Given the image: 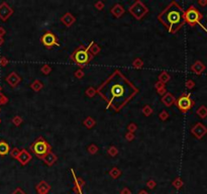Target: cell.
Listing matches in <instances>:
<instances>
[{
    "label": "cell",
    "instance_id": "obj_1",
    "mask_svg": "<svg viewBox=\"0 0 207 194\" xmlns=\"http://www.w3.org/2000/svg\"><path fill=\"white\" fill-rule=\"evenodd\" d=\"M138 92V88L119 70H115L97 88V93L106 101L107 108L116 112L120 111Z\"/></svg>",
    "mask_w": 207,
    "mask_h": 194
},
{
    "label": "cell",
    "instance_id": "obj_2",
    "mask_svg": "<svg viewBox=\"0 0 207 194\" xmlns=\"http://www.w3.org/2000/svg\"><path fill=\"white\" fill-rule=\"evenodd\" d=\"M158 19L169 30V32L175 34L185 23V11L178 2L172 1L159 14Z\"/></svg>",
    "mask_w": 207,
    "mask_h": 194
},
{
    "label": "cell",
    "instance_id": "obj_3",
    "mask_svg": "<svg viewBox=\"0 0 207 194\" xmlns=\"http://www.w3.org/2000/svg\"><path fill=\"white\" fill-rule=\"evenodd\" d=\"M70 59L73 61L75 64L80 66L81 68L85 67L87 64H89L90 61L93 59V56L89 53L88 49L84 47L83 45L79 46L77 49L75 50L73 54L70 56Z\"/></svg>",
    "mask_w": 207,
    "mask_h": 194
},
{
    "label": "cell",
    "instance_id": "obj_4",
    "mask_svg": "<svg viewBox=\"0 0 207 194\" xmlns=\"http://www.w3.org/2000/svg\"><path fill=\"white\" fill-rule=\"evenodd\" d=\"M203 18V14L199 11L198 9L195 6L191 5L189 8L185 11V23H187L189 25L194 26V25L198 24L204 29L207 32V28L203 24H201V19Z\"/></svg>",
    "mask_w": 207,
    "mask_h": 194
},
{
    "label": "cell",
    "instance_id": "obj_5",
    "mask_svg": "<svg viewBox=\"0 0 207 194\" xmlns=\"http://www.w3.org/2000/svg\"><path fill=\"white\" fill-rule=\"evenodd\" d=\"M30 150L38 159H42L49 152L52 151L50 144L42 136H40L30 145Z\"/></svg>",
    "mask_w": 207,
    "mask_h": 194
},
{
    "label": "cell",
    "instance_id": "obj_6",
    "mask_svg": "<svg viewBox=\"0 0 207 194\" xmlns=\"http://www.w3.org/2000/svg\"><path fill=\"white\" fill-rule=\"evenodd\" d=\"M128 11L132 13V15L134 16L136 19L140 20L144 16L147 15V13L149 12V8L144 2H142L140 0H138L132 6L128 8Z\"/></svg>",
    "mask_w": 207,
    "mask_h": 194
},
{
    "label": "cell",
    "instance_id": "obj_7",
    "mask_svg": "<svg viewBox=\"0 0 207 194\" xmlns=\"http://www.w3.org/2000/svg\"><path fill=\"white\" fill-rule=\"evenodd\" d=\"M175 103H176L179 110L182 111L183 113L189 111L192 107L194 106V104H195L194 100H192L191 95L188 93H183L178 99H176V102Z\"/></svg>",
    "mask_w": 207,
    "mask_h": 194
},
{
    "label": "cell",
    "instance_id": "obj_8",
    "mask_svg": "<svg viewBox=\"0 0 207 194\" xmlns=\"http://www.w3.org/2000/svg\"><path fill=\"white\" fill-rule=\"evenodd\" d=\"M40 40H42V45L45 46V47H47L48 49H51V48H53L54 46H57V47L60 46V44L58 42L57 36H55L52 31H47L45 34H42Z\"/></svg>",
    "mask_w": 207,
    "mask_h": 194
},
{
    "label": "cell",
    "instance_id": "obj_9",
    "mask_svg": "<svg viewBox=\"0 0 207 194\" xmlns=\"http://www.w3.org/2000/svg\"><path fill=\"white\" fill-rule=\"evenodd\" d=\"M191 134L195 136L196 138H202L205 134H207V127L203 125L201 122H197L193 127L191 128Z\"/></svg>",
    "mask_w": 207,
    "mask_h": 194
},
{
    "label": "cell",
    "instance_id": "obj_10",
    "mask_svg": "<svg viewBox=\"0 0 207 194\" xmlns=\"http://www.w3.org/2000/svg\"><path fill=\"white\" fill-rule=\"evenodd\" d=\"M13 13V9L9 6L6 2H2L0 4V19L6 21Z\"/></svg>",
    "mask_w": 207,
    "mask_h": 194
},
{
    "label": "cell",
    "instance_id": "obj_11",
    "mask_svg": "<svg viewBox=\"0 0 207 194\" xmlns=\"http://www.w3.org/2000/svg\"><path fill=\"white\" fill-rule=\"evenodd\" d=\"M31 159H32V157H31L30 153H29L27 150H25V149L20 150V154H19V156H18L17 160L21 165L24 166V165H26V164H28L29 162H30Z\"/></svg>",
    "mask_w": 207,
    "mask_h": 194
},
{
    "label": "cell",
    "instance_id": "obj_12",
    "mask_svg": "<svg viewBox=\"0 0 207 194\" xmlns=\"http://www.w3.org/2000/svg\"><path fill=\"white\" fill-rule=\"evenodd\" d=\"M6 81L11 87H16V86L20 83L21 79H20V77L18 76V74L16 73V72H11V73L6 77Z\"/></svg>",
    "mask_w": 207,
    "mask_h": 194
},
{
    "label": "cell",
    "instance_id": "obj_13",
    "mask_svg": "<svg viewBox=\"0 0 207 194\" xmlns=\"http://www.w3.org/2000/svg\"><path fill=\"white\" fill-rule=\"evenodd\" d=\"M61 21L65 26H71L72 24H74L76 21V17L70 12H66L64 15L61 17Z\"/></svg>",
    "mask_w": 207,
    "mask_h": 194
},
{
    "label": "cell",
    "instance_id": "obj_14",
    "mask_svg": "<svg viewBox=\"0 0 207 194\" xmlns=\"http://www.w3.org/2000/svg\"><path fill=\"white\" fill-rule=\"evenodd\" d=\"M162 102L165 106L170 107V106H172L174 103L176 102V97H175L172 93H170V92H167L165 95H163Z\"/></svg>",
    "mask_w": 207,
    "mask_h": 194
},
{
    "label": "cell",
    "instance_id": "obj_15",
    "mask_svg": "<svg viewBox=\"0 0 207 194\" xmlns=\"http://www.w3.org/2000/svg\"><path fill=\"white\" fill-rule=\"evenodd\" d=\"M110 12H111V14L114 16V17L118 18V17H121V16L124 14L125 10H124V8H123L122 5L119 4V3H116V4L113 5V7L110 9Z\"/></svg>",
    "mask_w": 207,
    "mask_h": 194
},
{
    "label": "cell",
    "instance_id": "obj_16",
    "mask_svg": "<svg viewBox=\"0 0 207 194\" xmlns=\"http://www.w3.org/2000/svg\"><path fill=\"white\" fill-rule=\"evenodd\" d=\"M205 69H206V66H205L201 61H196V62L191 66V71L194 72L195 74H197V75L202 74L203 72L205 71Z\"/></svg>",
    "mask_w": 207,
    "mask_h": 194
},
{
    "label": "cell",
    "instance_id": "obj_17",
    "mask_svg": "<svg viewBox=\"0 0 207 194\" xmlns=\"http://www.w3.org/2000/svg\"><path fill=\"white\" fill-rule=\"evenodd\" d=\"M44 162H45L46 164H47L48 166H53L54 164L56 163L57 161H58V156H57L56 154H54L53 152H49L47 155H46L44 158L42 159Z\"/></svg>",
    "mask_w": 207,
    "mask_h": 194
},
{
    "label": "cell",
    "instance_id": "obj_18",
    "mask_svg": "<svg viewBox=\"0 0 207 194\" xmlns=\"http://www.w3.org/2000/svg\"><path fill=\"white\" fill-rule=\"evenodd\" d=\"M87 49H88V51H89V53L91 54L92 56H96V55H98V54L101 52V48L99 47L95 42H90L89 46L87 47Z\"/></svg>",
    "mask_w": 207,
    "mask_h": 194
},
{
    "label": "cell",
    "instance_id": "obj_19",
    "mask_svg": "<svg viewBox=\"0 0 207 194\" xmlns=\"http://www.w3.org/2000/svg\"><path fill=\"white\" fill-rule=\"evenodd\" d=\"M10 152V147L4 141H0V156H5Z\"/></svg>",
    "mask_w": 207,
    "mask_h": 194
},
{
    "label": "cell",
    "instance_id": "obj_20",
    "mask_svg": "<svg viewBox=\"0 0 207 194\" xmlns=\"http://www.w3.org/2000/svg\"><path fill=\"white\" fill-rule=\"evenodd\" d=\"M158 79H159V82H161V83H163V84L166 85V83H168L170 81V79H171V76H170V74L168 73V72L163 71L162 73H161L160 75H159Z\"/></svg>",
    "mask_w": 207,
    "mask_h": 194
},
{
    "label": "cell",
    "instance_id": "obj_21",
    "mask_svg": "<svg viewBox=\"0 0 207 194\" xmlns=\"http://www.w3.org/2000/svg\"><path fill=\"white\" fill-rule=\"evenodd\" d=\"M38 191L40 192V194H47L48 193V191H49V189H50V186L48 185L47 183L46 182H40V184L38 185Z\"/></svg>",
    "mask_w": 207,
    "mask_h": 194
},
{
    "label": "cell",
    "instance_id": "obj_22",
    "mask_svg": "<svg viewBox=\"0 0 207 194\" xmlns=\"http://www.w3.org/2000/svg\"><path fill=\"white\" fill-rule=\"evenodd\" d=\"M96 124V121L94 118H92L91 116H88L87 118H85L84 121H83V125L87 128H92L94 125Z\"/></svg>",
    "mask_w": 207,
    "mask_h": 194
},
{
    "label": "cell",
    "instance_id": "obj_23",
    "mask_svg": "<svg viewBox=\"0 0 207 194\" xmlns=\"http://www.w3.org/2000/svg\"><path fill=\"white\" fill-rule=\"evenodd\" d=\"M30 88L34 90V91L38 92V91H40L42 88H44V84H42V83L40 82V80H34V82L30 84Z\"/></svg>",
    "mask_w": 207,
    "mask_h": 194
},
{
    "label": "cell",
    "instance_id": "obj_24",
    "mask_svg": "<svg viewBox=\"0 0 207 194\" xmlns=\"http://www.w3.org/2000/svg\"><path fill=\"white\" fill-rule=\"evenodd\" d=\"M196 113L199 117L201 118H206L207 117V107L205 105H201L198 109L196 110Z\"/></svg>",
    "mask_w": 207,
    "mask_h": 194
},
{
    "label": "cell",
    "instance_id": "obj_25",
    "mask_svg": "<svg viewBox=\"0 0 207 194\" xmlns=\"http://www.w3.org/2000/svg\"><path fill=\"white\" fill-rule=\"evenodd\" d=\"M109 174H110V176H111L112 178L116 179V178H118V177H119L121 175V171L119 169H118L117 167H113L109 171Z\"/></svg>",
    "mask_w": 207,
    "mask_h": 194
},
{
    "label": "cell",
    "instance_id": "obj_26",
    "mask_svg": "<svg viewBox=\"0 0 207 194\" xmlns=\"http://www.w3.org/2000/svg\"><path fill=\"white\" fill-rule=\"evenodd\" d=\"M96 93H97V89H96V88H94V87H92V86L88 87L86 89V91H85V94H86L88 97H90V98L94 97V96L96 95Z\"/></svg>",
    "mask_w": 207,
    "mask_h": 194
},
{
    "label": "cell",
    "instance_id": "obj_27",
    "mask_svg": "<svg viewBox=\"0 0 207 194\" xmlns=\"http://www.w3.org/2000/svg\"><path fill=\"white\" fill-rule=\"evenodd\" d=\"M132 67L136 68V69H142L144 67V62L142 59L138 58L132 62Z\"/></svg>",
    "mask_w": 207,
    "mask_h": 194
},
{
    "label": "cell",
    "instance_id": "obj_28",
    "mask_svg": "<svg viewBox=\"0 0 207 194\" xmlns=\"http://www.w3.org/2000/svg\"><path fill=\"white\" fill-rule=\"evenodd\" d=\"M87 151H88V153H89L90 155H95L96 153L99 151V148H98L97 146L95 145V144H91V145L88 147Z\"/></svg>",
    "mask_w": 207,
    "mask_h": 194
},
{
    "label": "cell",
    "instance_id": "obj_29",
    "mask_svg": "<svg viewBox=\"0 0 207 194\" xmlns=\"http://www.w3.org/2000/svg\"><path fill=\"white\" fill-rule=\"evenodd\" d=\"M143 114L145 116H149V115H151L153 114V112H154V110H153V108H151L149 105H145V107L143 108Z\"/></svg>",
    "mask_w": 207,
    "mask_h": 194
},
{
    "label": "cell",
    "instance_id": "obj_30",
    "mask_svg": "<svg viewBox=\"0 0 207 194\" xmlns=\"http://www.w3.org/2000/svg\"><path fill=\"white\" fill-rule=\"evenodd\" d=\"M40 72H42V74H45V75H49L50 73L52 72V68L50 65H42V68H40Z\"/></svg>",
    "mask_w": 207,
    "mask_h": 194
},
{
    "label": "cell",
    "instance_id": "obj_31",
    "mask_svg": "<svg viewBox=\"0 0 207 194\" xmlns=\"http://www.w3.org/2000/svg\"><path fill=\"white\" fill-rule=\"evenodd\" d=\"M107 153H108V155L111 157H115L116 155L118 154V149L116 147H114V146H111V147L108 149V151H107Z\"/></svg>",
    "mask_w": 207,
    "mask_h": 194
},
{
    "label": "cell",
    "instance_id": "obj_32",
    "mask_svg": "<svg viewBox=\"0 0 207 194\" xmlns=\"http://www.w3.org/2000/svg\"><path fill=\"white\" fill-rule=\"evenodd\" d=\"M12 122H13V124L16 125V126H19V125L22 123V118L20 117V116L16 115V116H14V117L12 118Z\"/></svg>",
    "mask_w": 207,
    "mask_h": 194
},
{
    "label": "cell",
    "instance_id": "obj_33",
    "mask_svg": "<svg viewBox=\"0 0 207 194\" xmlns=\"http://www.w3.org/2000/svg\"><path fill=\"white\" fill-rule=\"evenodd\" d=\"M159 118H160L162 121H166L169 118V113H168L166 110H163L160 114H159Z\"/></svg>",
    "mask_w": 207,
    "mask_h": 194
},
{
    "label": "cell",
    "instance_id": "obj_34",
    "mask_svg": "<svg viewBox=\"0 0 207 194\" xmlns=\"http://www.w3.org/2000/svg\"><path fill=\"white\" fill-rule=\"evenodd\" d=\"M19 154H20V150L17 149V148H13V149L10 151V155H11V157L14 159H17L18 156H19Z\"/></svg>",
    "mask_w": 207,
    "mask_h": 194
},
{
    "label": "cell",
    "instance_id": "obj_35",
    "mask_svg": "<svg viewBox=\"0 0 207 194\" xmlns=\"http://www.w3.org/2000/svg\"><path fill=\"white\" fill-rule=\"evenodd\" d=\"M136 129H138V125H136V123L132 122V123H129V124L127 125V130H128V132H132V134H134V132H136Z\"/></svg>",
    "mask_w": 207,
    "mask_h": 194
},
{
    "label": "cell",
    "instance_id": "obj_36",
    "mask_svg": "<svg viewBox=\"0 0 207 194\" xmlns=\"http://www.w3.org/2000/svg\"><path fill=\"white\" fill-rule=\"evenodd\" d=\"M185 86H186V88L187 89H193L194 86H195V82H194L193 80H187L186 81V83H185Z\"/></svg>",
    "mask_w": 207,
    "mask_h": 194
},
{
    "label": "cell",
    "instance_id": "obj_37",
    "mask_svg": "<svg viewBox=\"0 0 207 194\" xmlns=\"http://www.w3.org/2000/svg\"><path fill=\"white\" fill-rule=\"evenodd\" d=\"M84 75H85V73H84V72H83V70L81 69V68L75 72V77H76V78H77V79H82L83 77H84Z\"/></svg>",
    "mask_w": 207,
    "mask_h": 194
},
{
    "label": "cell",
    "instance_id": "obj_38",
    "mask_svg": "<svg viewBox=\"0 0 207 194\" xmlns=\"http://www.w3.org/2000/svg\"><path fill=\"white\" fill-rule=\"evenodd\" d=\"M7 102H8V98H7L4 94L0 93V105H4Z\"/></svg>",
    "mask_w": 207,
    "mask_h": 194
},
{
    "label": "cell",
    "instance_id": "obj_39",
    "mask_svg": "<svg viewBox=\"0 0 207 194\" xmlns=\"http://www.w3.org/2000/svg\"><path fill=\"white\" fill-rule=\"evenodd\" d=\"M94 6H95V8H97L98 10H102L103 8H104V3H103V1H97V2L94 3Z\"/></svg>",
    "mask_w": 207,
    "mask_h": 194
},
{
    "label": "cell",
    "instance_id": "obj_40",
    "mask_svg": "<svg viewBox=\"0 0 207 194\" xmlns=\"http://www.w3.org/2000/svg\"><path fill=\"white\" fill-rule=\"evenodd\" d=\"M125 138H126L127 142H132L134 140V134H132V132H127L126 134H125Z\"/></svg>",
    "mask_w": 207,
    "mask_h": 194
},
{
    "label": "cell",
    "instance_id": "obj_41",
    "mask_svg": "<svg viewBox=\"0 0 207 194\" xmlns=\"http://www.w3.org/2000/svg\"><path fill=\"white\" fill-rule=\"evenodd\" d=\"M182 184H183V183H182V181H181L180 178H177L176 180L173 182V185L175 186L176 188H180L181 186H182Z\"/></svg>",
    "mask_w": 207,
    "mask_h": 194
},
{
    "label": "cell",
    "instance_id": "obj_42",
    "mask_svg": "<svg viewBox=\"0 0 207 194\" xmlns=\"http://www.w3.org/2000/svg\"><path fill=\"white\" fill-rule=\"evenodd\" d=\"M7 64H8V60H7L5 57H1V58H0V65H1L2 67H5Z\"/></svg>",
    "mask_w": 207,
    "mask_h": 194
},
{
    "label": "cell",
    "instance_id": "obj_43",
    "mask_svg": "<svg viewBox=\"0 0 207 194\" xmlns=\"http://www.w3.org/2000/svg\"><path fill=\"white\" fill-rule=\"evenodd\" d=\"M165 87H166L165 84H163V83L159 82V81L155 84V88H156V90H160V89H162V88H165Z\"/></svg>",
    "mask_w": 207,
    "mask_h": 194
},
{
    "label": "cell",
    "instance_id": "obj_44",
    "mask_svg": "<svg viewBox=\"0 0 207 194\" xmlns=\"http://www.w3.org/2000/svg\"><path fill=\"white\" fill-rule=\"evenodd\" d=\"M11 194H26V193H25V192L23 191V190L20 189V188H17V189L14 190V191L12 192Z\"/></svg>",
    "mask_w": 207,
    "mask_h": 194
},
{
    "label": "cell",
    "instance_id": "obj_45",
    "mask_svg": "<svg viewBox=\"0 0 207 194\" xmlns=\"http://www.w3.org/2000/svg\"><path fill=\"white\" fill-rule=\"evenodd\" d=\"M198 4L200 5V6H206V5H207V0H199Z\"/></svg>",
    "mask_w": 207,
    "mask_h": 194
},
{
    "label": "cell",
    "instance_id": "obj_46",
    "mask_svg": "<svg viewBox=\"0 0 207 194\" xmlns=\"http://www.w3.org/2000/svg\"><path fill=\"white\" fill-rule=\"evenodd\" d=\"M6 34V30L2 26H0V38H3V36Z\"/></svg>",
    "mask_w": 207,
    "mask_h": 194
},
{
    "label": "cell",
    "instance_id": "obj_47",
    "mask_svg": "<svg viewBox=\"0 0 207 194\" xmlns=\"http://www.w3.org/2000/svg\"><path fill=\"white\" fill-rule=\"evenodd\" d=\"M155 185H156V183H155L154 181H149V182H147V186H149V188H154Z\"/></svg>",
    "mask_w": 207,
    "mask_h": 194
},
{
    "label": "cell",
    "instance_id": "obj_48",
    "mask_svg": "<svg viewBox=\"0 0 207 194\" xmlns=\"http://www.w3.org/2000/svg\"><path fill=\"white\" fill-rule=\"evenodd\" d=\"M121 193H122V194H130V192H129L128 189H126V188H125V189L122 190V192H121Z\"/></svg>",
    "mask_w": 207,
    "mask_h": 194
},
{
    "label": "cell",
    "instance_id": "obj_49",
    "mask_svg": "<svg viewBox=\"0 0 207 194\" xmlns=\"http://www.w3.org/2000/svg\"><path fill=\"white\" fill-rule=\"evenodd\" d=\"M3 42H4V38H0V46H2Z\"/></svg>",
    "mask_w": 207,
    "mask_h": 194
},
{
    "label": "cell",
    "instance_id": "obj_50",
    "mask_svg": "<svg viewBox=\"0 0 207 194\" xmlns=\"http://www.w3.org/2000/svg\"><path fill=\"white\" fill-rule=\"evenodd\" d=\"M140 194H147V192H145V191H140Z\"/></svg>",
    "mask_w": 207,
    "mask_h": 194
},
{
    "label": "cell",
    "instance_id": "obj_51",
    "mask_svg": "<svg viewBox=\"0 0 207 194\" xmlns=\"http://www.w3.org/2000/svg\"><path fill=\"white\" fill-rule=\"evenodd\" d=\"M0 93H1V86H0Z\"/></svg>",
    "mask_w": 207,
    "mask_h": 194
}]
</instances>
